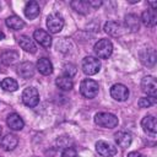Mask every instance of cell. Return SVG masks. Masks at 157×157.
Instances as JSON below:
<instances>
[{"label": "cell", "mask_w": 157, "mask_h": 157, "mask_svg": "<svg viewBox=\"0 0 157 157\" xmlns=\"http://www.w3.org/2000/svg\"><path fill=\"white\" fill-rule=\"evenodd\" d=\"M37 69L42 75H50L53 72V65L47 58H40L37 61Z\"/></svg>", "instance_id": "7402d4cb"}, {"label": "cell", "mask_w": 157, "mask_h": 157, "mask_svg": "<svg viewBox=\"0 0 157 157\" xmlns=\"http://www.w3.org/2000/svg\"><path fill=\"white\" fill-rule=\"evenodd\" d=\"M63 72H64V76L72 77L76 74V66L72 64H65L63 67Z\"/></svg>", "instance_id": "f1b7e54d"}, {"label": "cell", "mask_w": 157, "mask_h": 157, "mask_svg": "<svg viewBox=\"0 0 157 157\" xmlns=\"http://www.w3.org/2000/svg\"><path fill=\"white\" fill-rule=\"evenodd\" d=\"M141 21L147 27H153L157 22V15L155 10H146L141 15Z\"/></svg>", "instance_id": "e0dca14e"}, {"label": "cell", "mask_w": 157, "mask_h": 157, "mask_svg": "<svg viewBox=\"0 0 157 157\" xmlns=\"http://www.w3.org/2000/svg\"><path fill=\"white\" fill-rule=\"evenodd\" d=\"M96 150L103 157H112L117 153V148L112 144L105 142L103 140H99V141L96 142Z\"/></svg>", "instance_id": "9c48e42d"}, {"label": "cell", "mask_w": 157, "mask_h": 157, "mask_svg": "<svg viewBox=\"0 0 157 157\" xmlns=\"http://www.w3.org/2000/svg\"><path fill=\"white\" fill-rule=\"evenodd\" d=\"M17 42H18L20 47H21L23 50H26V52H28V53H36V52H37V47H36L33 39H31L28 36H26V34L20 36V37L17 38Z\"/></svg>", "instance_id": "7c38bea8"}, {"label": "cell", "mask_w": 157, "mask_h": 157, "mask_svg": "<svg viewBox=\"0 0 157 157\" xmlns=\"http://www.w3.org/2000/svg\"><path fill=\"white\" fill-rule=\"evenodd\" d=\"M140 56H141L142 63H144L145 65H147V66H152V65H155V63H156V52H155V49H152V48L145 49V50L140 54Z\"/></svg>", "instance_id": "44dd1931"}, {"label": "cell", "mask_w": 157, "mask_h": 157, "mask_svg": "<svg viewBox=\"0 0 157 157\" xmlns=\"http://www.w3.org/2000/svg\"><path fill=\"white\" fill-rule=\"evenodd\" d=\"M18 144V139L16 135L13 134H7L6 136H4L1 139V147L6 151H11L13 150Z\"/></svg>", "instance_id": "9a60e30c"}, {"label": "cell", "mask_w": 157, "mask_h": 157, "mask_svg": "<svg viewBox=\"0 0 157 157\" xmlns=\"http://www.w3.org/2000/svg\"><path fill=\"white\" fill-rule=\"evenodd\" d=\"M33 38L44 48H49L52 45V37L44 29H40V28L36 29L33 33Z\"/></svg>", "instance_id": "8fae6325"}, {"label": "cell", "mask_w": 157, "mask_h": 157, "mask_svg": "<svg viewBox=\"0 0 157 157\" xmlns=\"http://www.w3.org/2000/svg\"><path fill=\"white\" fill-rule=\"evenodd\" d=\"M4 38H5V34H4V33L0 31V40H1V39H4Z\"/></svg>", "instance_id": "d6a6232c"}, {"label": "cell", "mask_w": 157, "mask_h": 157, "mask_svg": "<svg viewBox=\"0 0 157 157\" xmlns=\"http://www.w3.org/2000/svg\"><path fill=\"white\" fill-rule=\"evenodd\" d=\"M22 102L27 107H36L39 103V93L37 88L34 87H27L25 88L22 93Z\"/></svg>", "instance_id": "5b68a950"}, {"label": "cell", "mask_w": 157, "mask_h": 157, "mask_svg": "<svg viewBox=\"0 0 157 157\" xmlns=\"http://www.w3.org/2000/svg\"><path fill=\"white\" fill-rule=\"evenodd\" d=\"M128 157H146V156H144V155H141L139 152H130L128 155Z\"/></svg>", "instance_id": "1f68e13d"}, {"label": "cell", "mask_w": 157, "mask_h": 157, "mask_svg": "<svg viewBox=\"0 0 157 157\" xmlns=\"http://www.w3.org/2000/svg\"><path fill=\"white\" fill-rule=\"evenodd\" d=\"M6 123H7V126H9L11 130H15V131L21 130V129L23 128V125H25L22 118H21L17 113H11V114H9V117H7V119H6Z\"/></svg>", "instance_id": "4fadbf2b"}, {"label": "cell", "mask_w": 157, "mask_h": 157, "mask_svg": "<svg viewBox=\"0 0 157 157\" xmlns=\"http://www.w3.org/2000/svg\"><path fill=\"white\" fill-rule=\"evenodd\" d=\"M1 132H2V130H1V126H0V137H1Z\"/></svg>", "instance_id": "836d02e7"}, {"label": "cell", "mask_w": 157, "mask_h": 157, "mask_svg": "<svg viewBox=\"0 0 157 157\" xmlns=\"http://www.w3.org/2000/svg\"><path fill=\"white\" fill-rule=\"evenodd\" d=\"M156 103V98L155 97H142L139 101V107L140 108H148L151 105H153Z\"/></svg>", "instance_id": "83f0119b"}, {"label": "cell", "mask_w": 157, "mask_h": 157, "mask_svg": "<svg viewBox=\"0 0 157 157\" xmlns=\"http://www.w3.org/2000/svg\"><path fill=\"white\" fill-rule=\"evenodd\" d=\"M47 27L52 33H58L64 27V18L59 13H52L47 17Z\"/></svg>", "instance_id": "8992f818"}, {"label": "cell", "mask_w": 157, "mask_h": 157, "mask_svg": "<svg viewBox=\"0 0 157 157\" xmlns=\"http://www.w3.org/2000/svg\"><path fill=\"white\" fill-rule=\"evenodd\" d=\"M141 88L150 97H156L157 94V82L152 76H145L141 81Z\"/></svg>", "instance_id": "ba28073f"}, {"label": "cell", "mask_w": 157, "mask_h": 157, "mask_svg": "<svg viewBox=\"0 0 157 157\" xmlns=\"http://www.w3.org/2000/svg\"><path fill=\"white\" fill-rule=\"evenodd\" d=\"M94 123L101 128L112 129L118 125V118L112 113L102 112V113H97L94 115Z\"/></svg>", "instance_id": "7a4b0ae2"}, {"label": "cell", "mask_w": 157, "mask_h": 157, "mask_svg": "<svg viewBox=\"0 0 157 157\" xmlns=\"http://www.w3.org/2000/svg\"><path fill=\"white\" fill-rule=\"evenodd\" d=\"M1 87L5 90V91H9V92H13L18 88V83L16 82V80L11 78V77H6L2 80L1 82Z\"/></svg>", "instance_id": "4316f807"}, {"label": "cell", "mask_w": 157, "mask_h": 157, "mask_svg": "<svg viewBox=\"0 0 157 157\" xmlns=\"http://www.w3.org/2000/svg\"><path fill=\"white\" fill-rule=\"evenodd\" d=\"M114 139H115V142L118 144V146L123 147V148H126L130 146L131 144V135L129 132H125V131H119L114 135Z\"/></svg>", "instance_id": "ac0fdd59"}, {"label": "cell", "mask_w": 157, "mask_h": 157, "mask_svg": "<svg viewBox=\"0 0 157 157\" xmlns=\"http://www.w3.org/2000/svg\"><path fill=\"white\" fill-rule=\"evenodd\" d=\"M71 7L78 13H87L88 10H90V6H88L87 1H83V0H74V1H71Z\"/></svg>", "instance_id": "484cf974"}, {"label": "cell", "mask_w": 157, "mask_h": 157, "mask_svg": "<svg viewBox=\"0 0 157 157\" xmlns=\"http://www.w3.org/2000/svg\"><path fill=\"white\" fill-rule=\"evenodd\" d=\"M125 26L131 32H136L140 28V18L134 13H129L125 16Z\"/></svg>", "instance_id": "603a6c76"}, {"label": "cell", "mask_w": 157, "mask_h": 157, "mask_svg": "<svg viewBox=\"0 0 157 157\" xmlns=\"http://www.w3.org/2000/svg\"><path fill=\"white\" fill-rule=\"evenodd\" d=\"M61 157H78V156H77V152H76L75 148L67 147V148H65V150L63 151Z\"/></svg>", "instance_id": "f546056e"}, {"label": "cell", "mask_w": 157, "mask_h": 157, "mask_svg": "<svg viewBox=\"0 0 157 157\" xmlns=\"http://www.w3.org/2000/svg\"><path fill=\"white\" fill-rule=\"evenodd\" d=\"M101 70V61L97 58L93 56H86L82 60V71L91 76V75H96L98 71Z\"/></svg>", "instance_id": "277c9868"}, {"label": "cell", "mask_w": 157, "mask_h": 157, "mask_svg": "<svg viewBox=\"0 0 157 157\" xmlns=\"http://www.w3.org/2000/svg\"><path fill=\"white\" fill-rule=\"evenodd\" d=\"M6 26L10 27L11 29L18 31V29L23 28L25 22H23V20H22L21 17H18V16H16V15H12V16H10V17L6 18Z\"/></svg>", "instance_id": "cb8c5ba5"}, {"label": "cell", "mask_w": 157, "mask_h": 157, "mask_svg": "<svg viewBox=\"0 0 157 157\" xmlns=\"http://www.w3.org/2000/svg\"><path fill=\"white\" fill-rule=\"evenodd\" d=\"M87 4L90 7H99L102 5V1L101 0H90V1H87Z\"/></svg>", "instance_id": "4dcf8cb0"}, {"label": "cell", "mask_w": 157, "mask_h": 157, "mask_svg": "<svg viewBox=\"0 0 157 157\" xmlns=\"http://www.w3.org/2000/svg\"><path fill=\"white\" fill-rule=\"evenodd\" d=\"M0 9H1V4H0Z\"/></svg>", "instance_id": "d590c367"}, {"label": "cell", "mask_w": 157, "mask_h": 157, "mask_svg": "<svg viewBox=\"0 0 157 157\" xmlns=\"http://www.w3.org/2000/svg\"><path fill=\"white\" fill-rule=\"evenodd\" d=\"M93 49H94V53H96V55L98 58L108 59L110 56L112 52H113V44H112V42L109 39H99L94 44Z\"/></svg>", "instance_id": "3957f363"}, {"label": "cell", "mask_w": 157, "mask_h": 157, "mask_svg": "<svg viewBox=\"0 0 157 157\" xmlns=\"http://www.w3.org/2000/svg\"><path fill=\"white\" fill-rule=\"evenodd\" d=\"M17 74L23 78H29L34 75V65L29 61L21 63L17 67Z\"/></svg>", "instance_id": "5bb4252c"}, {"label": "cell", "mask_w": 157, "mask_h": 157, "mask_svg": "<svg viewBox=\"0 0 157 157\" xmlns=\"http://www.w3.org/2000/svg\"><path fill=\"white\" fill-rule=\"evenodd\" d=\"M39 4L37 1H29L26 4V7H25V15L27 18L29 20H33L36 18L38 15H39Z\"/></svg>", "instance_id": "2e32d148"}, {"label": "cell", "mask_w": 157, "mask_h": 157, "mask_svg": "<svg viewBox=\"0 0 157 157\" xmlns=\"http://www.w3.org/2000/svg\"><path fill=\"white\" fill-rule=\"evenodd\" d=\"M20 58V54L16 52V50H6L1 54V63L5 64V65H12L15 64Z\"/></svg>", "instance_id": "ffe728a7"}, {"label": "cell", "mask_w": 157, "mask_h": 157, "mask_svg": "<svg viewBox=\"0 0 157 157\" xmlns=\"http://www.w3.org/2000/svg\"><path fill=\"white\" fill-rule=\"evenodd\" d=\"M110 96L112 98H114L115 101L123 102L126 101L129 97V90L126 86L121 85V83H115L110 87Z\"/></svg>", "instance_id": "52a82bcc"}, {"label": "cell", "mask_w": 157, "mask_h": 157, "mask_svg": "<svg viewBox=\"0 0 157 157\" xmlns=\"http://www.w3.org/2000/svg\"><path fill=\"white\" fill-rule=\"evenodd\" d=\"M56 86L60 88V90H64V91H70L72 87H74V82L71 80V77H67V76H59L55 81Z\"/></svg>", "instance_id": "d4e9b609"}, {"label": "cell", "mask_w": 157, "mask_h": 157, "mask_svg": "<svg viewBox=\"0 0 157 157\" xmlns=\"http://www.w3.org/2000/svg\"><path fill=\"white\" fill-rule=\"evenodd\" d=\"M141 126L144 129V131L148 135H151L152 137L156 136L157 132V124H156V118L153 115H146L142 121H141Z\"/></svg>", "instance_id": "30bf717a"}, {"label": "cell", "mask_w": 157, "mask_h": 157, "mask_svg": "<svg viewBox=\"0 0 157 157\" xmlns=\"http://www.w3.org/2000/svg\"><path fill=\"white\" fill-rule=\"evenodd\" d=\"M0 72H1V66H0Z\"/></svg>", "instance_id": "e575fe53"}, {"label": "cell", "mask_w": 157, "mask_h": 157, "mask_svg": "<svg viewBox=\"0 0 157 157\" xmlns=\"http://www.w3.org/2000/svg\"><path fill=\"white\" fill-rule=\"evenodd\" d=\"M99 86L98 83L92 78H85L80 85V92L85 98L92 99L98 94Z\"/></svg>", "instance_id": "6da1fadb"}, {"label": "cell", "mask_w": 157, "mask_h": 157, "mask_svg": "<svg viewBox=\"0 0 157 157\" xmlns=\"http://www.w3.org/2000/svg\"><path fill=\"white\" fill-rule=\"evenodd\" d=\"M104 31L107 34L112 36V37H119L123 34V31H121V27L119 23L114 22V21H109L104 25Z\"/></svg>", "instance_id": "d6986e66"}]
</instances>
